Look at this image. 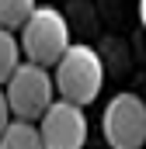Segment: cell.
I'll return each instance as SVG.
<instances>
[{"mask_svg": "<svg viewBox=\"0 0 146 149\" xmlns=\"http://www.w3.org/2000/svg\"><path fill=\"white\" fill-rule=\"evenodd\" d=\"M56 90L73 104H91L105 87V63L91 45H73L56 63Z\"/></svg>", "mask_w": 146, "mask_h": 149, "instance_id": "1", "label": "cell"}, {"mask_svg": "<svg viewBox=\"0 0 146 149\" xmlns=\"http://www.w3.org/2000/svg\"><path fill=\"white\" fill-rule=\"evenodd\" d=\"M70 49V24L56 7H35L21 24V56L38 66H56Z\"/></svg>", "mask_w": 146, "mask_h": 149, "instance_id": "2", "label": "cell"}, {"mask_svg": "<svg viewBox=\"0 0 146 149\" xmlns=\"http://www.w3.org/2000/svg\"><path fill=\"white\" fill-rule=\"evenodd\" d=\"M52 90H56V80L49 76V66H38L32 59L18 63V70L4 83L11 114L14 118H28V121H38L45 114V108L52 104Z\"/></svg>", "mask_w": 146, "mask_h": 149, "instance_id": "3", "label": "cell"}, {"mask_svg": "<svg viewBox=\"0 0 146 149\" xmlns=\"http://www.w3.org/2000/svg\"><path fill=\"white\" fill-rule=\"evenodd\" d=\"M101 132L111 149H143L146 146V104L139 94H115L101 114Z\"/></svg>", "mask_w": 146, "mask_h": 149, "instance_id": "4", "label": "cell"}, {"mask_svg": "<svg viewBox=\"0 0 146 149\" xmlns=\"http://www.w3.org/2000/svg\"><path fill=\"white\" fill-rule=\"evenodd\" d=\"M42 146L45 149H84L87 146V114L84 104H73L66 97L52 101L38 118Z\"/></svg>", "mask_w": 146, "mask_h": 149, "instance_id": "5", "label": "cell"}, {"mask_svg": "<svg viewBox=\"0 0 146 149\" xmlns=\"http://www.w3.org/2000/svg\"><path fill=\"white\" fill-rule=\"evenodd\" d=\"M0 149H45V146H42V132H38L35 121L11 118V125L0 135Z\"/></svg>", "mask_w": 146, "mask_h": 149, "instance_id": "6", "label": "cell"}, {"mask_svg": "<svg viewBox=\"0 0 146 149\" xmlns=\"http://www.w3.org/2000/svg\"><path fill=\"white\" fill-rule=\"evenodd\" d=\"M18 63H21L18 35H14V28H4V24H0V87L7 83V76L18 70Z\"/></svg>", "mask_w": 146, "mask_h": 149, "instance_id": "7", "label": "cell"}, {"mask_svg": "<svg viewBox=\"0 0 146 149\" xmlns=\"http://www.w3.org/2000/svg\"><path fill=\"white\" fill-rule=\"evenodd\" d=\"M38 3L35 0H0V24L4 28H21Z\"/></svg>", "mask_w": 146, "mask_h": 149, "instance_id": "8", "label": "cell"}, {"mask_svg": "<svg viewBox=\"0 0 146 149\" xmlns=\"http://www.w3.org/2000/svg\"><path fill=\"white\" fill-rule=\"evenodd\" d=\"M11 104H7V94H4V87H0V135H4V128L11 125Z\"/></svg>", "mask_w": 146, "mask_h": 149, "instance_id": "9", "label": "cell"}, {"mask_svg": "<svg viewBox=\"0 0 146 149\" xmlns=\"http://www.w3.org/2000/svg\"><path fill=\"white\" fill-rule=\"evenodd\" d=\"M139 21H143V28H146V0H139Z\"/></svg>", "mask_w": 146, "mask_h": 149, "instance_id": "10", "label": "cell"}]
</instances>
